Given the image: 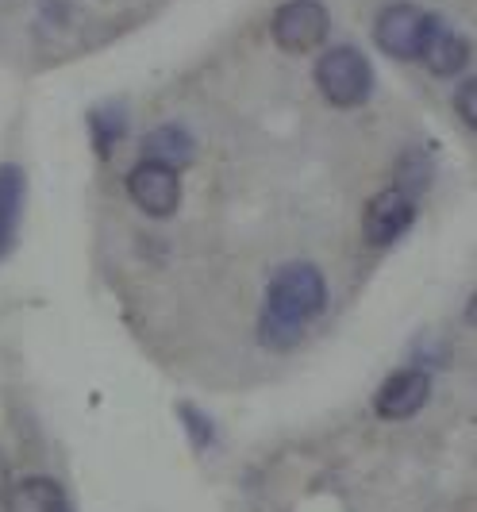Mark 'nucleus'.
Here are the masks:
<instances>
[{
	"label": "nucleus",
	"instance_id": "1",
	"mask_svg": "<svg viewBox=\"0 0 477 512\" xmlns=\"http://www.w3.org/2000/svg\"><path fill=\"white\" fill-rule=\"evenodd\" d=\"M324 305L327 282L316 266H308V262L281 266L270 278V289H266V312H262V324H258V339L274 351L301 343V328L312 316H320Z\"/></svg>",
	"mask_w": 477,
	"mask_h": 512
},
{
	"label": "nucleus",
	"instance_id": "2",
	"mask_svg": "<svg viewBox=\"0 0 477 512\" xmlns=\"http://www.w3.org/2000/svg\"><path fill=\"white\" fill-rule=\"evenodd\" d=\"M316 85L335 108H358L374 93V66L354 47H331L316 62Z\"/></svg>",
	"mask_w": 477,
	"mask_h": 512
},
{
	"label": "nucleus",
	"instance_id": "3",
	"mask_svg": "<svg viewBox=\"0 0 477 512\" xmlns=\"http://www.w3.org/2000/svg\"><path fill=\"white\" fill-rule=\"evenodd\" d=\"M443 24L435 12H420L416 4H389V8H381V16H377L374 24V39L377 47L385 54H393V58H420L427 47V39L435 35V27Z\"/></svg>",
	"mask_w": 477,
	"mask_h": 512
},
{
	"label": "nucleus",
	"instance_id": "4",
	"mask_svg": "<svg viewBox=\"0 0 477 512\" xmlns=\"http://www.w3.org/2000/svg\"><path fill=\"white\" fill-rule=\"evenodd\" d=\"M327 39V8L320 0H289L274 12V43L289 54L316 51Z\"/></svg>",
	"mask_w": 477,
	"mask_h": 512
},
{
	"label": "nucleus",
	"instance_id": "5",
	"mask_svg": "<svg viewBox=\"0 0 477 512\" xmlns=\"http://www.w3.org/2000/svg\"><path fill=\"white\" fill-rule=\"evenodd\" d=\"M127 197L143 208L147 216H154V220L174 216L177 201H181V178H177L174 170L158 166V162H139L127 174Z\"/></svg>",
	"mask_w": 477,
	"mask_h": 512
},
{
	"label": "nucleus",
	"instance_id": "6",
	"mask_svg": "<svg viewBox=\"0 0 477 512\" xmlns=\"http://www.w3.org/2000/svg\"><path fill=\"white\" fill-rule=\"evenodd\" d=\"M427 397H431V374L420 366H408V370H397L381 382L374 397V412L381 420H408L424 409Z\"/></svg>",
	"mask_w": 477,
	"mask_h": 512
},
{
	"label": "nucleus",
	"instance_id": "7",
	"mask_svg": "<svg viewBox=\"0 0 477 512\" xmlns=\"http://www.w3.org/2000/svg\"><path fill=\"white\" fill-rule=\"evenodd\" d=\"M412 220H416V201L404 197L401 189H381L374 201L366 205V216H362L366 243L370 247H389V243H397L404 231L412 228Z\"/></svg>",
	"mask_w": 477,
	"mask_h": 512
},
{
	"label": "nucleus",
	"instance_id": "8",
	"mask_svg": "<svg viewBox=\"0 0 477 512\" xmlns=\"http://www.w3.org/2000/svg\"><path fill=\"white\" fill-rule=\"evenodd\" d=\"M24 193V170L16 162H4L0 166V262L16 247V231H20V216H24Z\"/></svg>",
	"mask_w": 477,
	"mask_h": 512
},
{
	"label": "nucleus",
	"instance_id": "9",
	"mask_svg": "<svg viewBox=\"0 0 477 512\" xmlns=\"http://www.w3.org/2000/svg\"><path fill=\"white\" fill-rule=\"evenodd\" d=\"M139 151H143V162H158V166H166V170L181 174V170L193 166V158H197V139H193L185 128L166 124V128H154L151 135L143 139Z\"/></svg>",
	"mask_w": 477,
	"mask_h": 512
},
{
	"label": "nucleus",
	"instance_id": "10",
	"mask_svg": "<svg viewBox=\"0 0 477 512\" xmlns=\"http://www.w3.org/2000/svg\"><path fill=\"white\" fill-rule=\"evenodd\" d=\"M4 512H70V501L54 478H24L4 493Z\"/></svg>",
	"mask_w": 477,
	"mask_h": 512
},
{
	"label": "nucleus",
	"instance_id": "11",
	"mask_svg": "<svg viewBox=\"0 0 477 512\" xmlns=\"http://www.w3.org/2000/svg\"><path fill=\"white\" fill-rule=\"evenodd\" d=\"M420 58L427 62V70H431V74L451 77L466 66V58H470V43H466L458 31H451L447 24H439L435 27V35L427 39V47H424Z\"/></svg>",
	"mask_w": 477,
	"mask_h": 512
},
{
	"label": "nucleus",
	"instance_id": "12",
	"mask_svg": "<svg viewBox=\"0 0 477 512\" xmlns=\"http://www.w3.org/2000/svg\"><path fill=\"white\" fill-rule=\"evenodd\" d=\"M127 131V112L120 104H101V108H93L89 112V135H93V147L101 158L116 151V143L124 139Z\"/></svg>",
	"mask_w": 477,
	"mask_h": 512
},
{
	"label": "nucleus",
	"instance_id": "13",
	"mask_svg": "<svg viewBox=\"0 0 477 512\" xmlns=\"http://www.w3.org/2000/svg\"><path fill=\"white\" fill-rule=\"evenodd\" d=\"M431 174H435L431 158H427L420 147H412V151L401 154V162H397V181H393V189H401L404 197L416 201V193H424L427 185H431Z\"/></svg>",
	"mask_w": 477,
	"mask_h": 512
},
{
	"label": "nucleus",
	"instance_id": "14",
	"mask_svg": "<svg viewBox=\"0 0 477 512\" xmlns=\"http://www.w3.org/2000/svg\"><path fill=\"white\" fill-rule=\"evenodd\" d=\"M177 416H181V424H185V432H189V439H193V447H208L212 443V420L204 416L201 409H193V405H177Z\"/></svg>",
	"mask_w": 477,
	"mask_h": 512
},
{
	"label": "nucleus",
	"instance_id": "15",
	"mask_svg": "<svg viewBox=\"0 0 477 512\" xmlns=\"http://www.w3.org/2000/svg\"><path fill=\"white\" fill-rule=\"evenodd\" d=\"M474 93H477L474 81H462V85L454 89V108H458V116H462V124H466V128H474V124H477Z\"/></svg>",
	"mask_w": 477,
	"mask_h": 512
},
{
	"label": "nucleus",
	"instance_id": "16",
	"mask_svg": "<svg viewBox=\"0 0 477 512\" xmlns=\"http://www.w3.org/2000/svg\"><path fill=\"white\" fill-rule=\"evenodd\" d=\"M4 493H8V462L0 459V501H4Z\"/></svg>",
	"mask_w": 477,
	"mask_h": 512
}]
</instances>
